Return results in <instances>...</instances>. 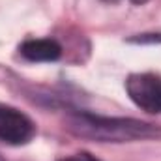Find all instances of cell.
Here are the masks:
<instances>
[{"label": "cell", "instance_id": "cell-6", "mask_svg": "<svg viewBox=\"0 0 161 161\" xmlns=\"http://www.w3.org/2000/svg\"><path fill=\"white\" fill-rule=\"evenodd\" d=\"M56 161H99L97 158H94L92 154L88 152H77V154H71V156H66V158H60Z\"/></svg>", "mask_w": 161, "mask_h": 161}, {"label": "cell", "instance_id": "cell-2", "mask_svg": "<svg viewBox=\"0 0 161 161\" xmlns=\"http://www.w3.org/2000/svg\"><path fill=\"white\" fill-rule=\"evenodd\" d=\"M125 92L139 109L161 113V79L154 73H131L125 79Z\"/></svg>", "mask_w": 161, "mask_h": 161}, {"label": "cell", "instance_id": "cell-5", "mask_svg": "<svg viewBox=\"0 0 161 161\" xmlns=\"http://www.w3.org/2000/svg\"><path fill=\"white\" fill-rule=\"evenodd\" d=\"M127 43H139V45H154V43H161V32L137 34V36L127 38Z\"/></svg>", "mask_w": 161, "mask_h": 161}, {"label": "cell", "instance_id": "cell-3", "mask_svg": "<svg viewBox=\"0 0 161 161\" xmlns=\"http://www.w3.org/2000/svg\"><path fill=\"white\" fill-rule=\"evenodd\" d=\"M36 135V124L15 107L0 103V141L11 146L28 144Z\"/></svg>", "mask_w": 161, "mask_h": 161}, {"label": "cell", "instance_id": "cell-8", "mask_svg": "<svg viewBox=\"0 0 161 161\" xmlns=\"http://www.w3.org/2000/svg\"><path fill=\"white\" fill-rule=\"evenodd\" d=\"M0 161H6V159H4V158H2V156H0Z\"/></svg>", "mask_w": 161, "mask_h": 161}, {"label": "cell", "instance_id": "cell-1", "mask_svg": "<svg viewBox=\"0 0 161 161\" xmlns=\"http://www.w3.org/2000/svg\"><path fill=\"white\" fill-rule=\"evenodd\" d=\"M66 129L80 139L96 142H137V141H159L161 125L142 122L137 118L101 116L77 111L66 116Z\"/></svg>", "mask_w": 161, "mask_h": 161}, {"label": "cell", "instance_id": "cell-7", "mask_svg": "<svg viewBox=\"0 0 161 161\" xmlns=\"http://www.w3.org/2000/svg\"><path fill=\"white\" fill-rule=\"evenodd\" d=\"M131 4H137V6H142V4H146L148 0H129Z\"/></svg>", "mask_w": 161, "mask_h": 161}, {"label": "cell", "instance_id": "cell-4", "mask_svg": "<svg viewBox=\"0 0 161 161\" xmlns=\"http://www.w3.org/2000/svg\"><path fill=\"white\" fill-rule=\"evenodd\" d=\"M19 53L30 62H56L62 56V47L56 40L51 38L26 40L19 47Z\"/></svg>", "mask_w": 161, "mask_h": 161}]
</instances>
